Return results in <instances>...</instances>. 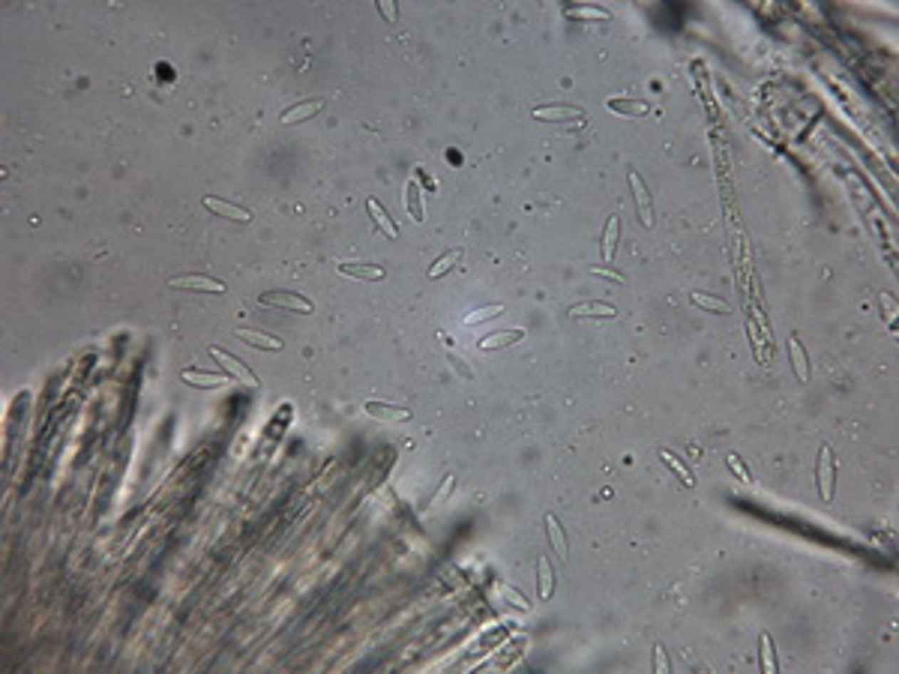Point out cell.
I'll return each instance as SVG.
<instances>
[{
	"mask_svg": "<svg viewBox=\"0 0 899 674\" xmlns=\"http://www.w3.org/2000/svg\"><path fill=\"white\" fill-rule=\"evenodd\" d=\"M833 480H836V465H833V450L824 443L819 450V462H816V483H819V495L824 504L833 500Z\"/></svg>",
	"mask_w": 899,
	"mask_h": 674,
	"instance_id": "cell-1",
	"label": "cell"
},
{
	"mask_svg": "<svg viewBox=\"0 0 899 674\" xmlns=\"http://www.w3.org/2000/svg\"><path fill=\"white\" fill-rule=\"evenodd\" d=\"M210 354H213L216 360L222 363V369H225V372H228V375L234 378V381H240V384H246V386H258V375H255V372H252L249 366H246L243 360H240V357H234V354L222 351L219 345H210Z\"/></svg>",
	"mask_w": 899,
	"mask_h": 674,
	"instance_id": "cell-2",
	"label": "cell"
},
{
	"mask_svg": "<svg viewBox=\"0 0 899 674\" xmlns=\"http://www.w3.org/2000/svg\"><path fill=\"white\" fill-rule=\"evenodd\" d=\"M258 303L261 306H270V309H291V312H315V306H312V300H306V297H300V294H294V291H270V294H264V297H258Z\"/></svg>",
	"mask_w": 899,
	"mask_h": 674,
	"instance_id": "cell-3",
	"label": "cell"
},
{
	"mask_svg": "<svg viewBox=\"0 0 899 674\" xmlns=\"http://www.w3.org/2000/svg\"><path fill=\"white\" fill-rule=\"evenodd\" d=\"M627 183L635 195V210H639V222L645 228L654 225V204H650V192H648V183L639 177V171H630L627 174Z\"/></svg>",
	"mask_w": 899,
	"mask_h": 674,
	"instance_id": "cell-4",
	"label": "cell"
},
{
	"mask_svg": "<svg viewBox=\"0 0 899 674\" xmlns=\"http://www.w3.org/2000/svg\"><path fill=\"white\" fill-rule=\"evenodd\" d=\"M171 288H186V291H210V294H225V285L213 276H198V273H189V276H177L171 279Z\"/></svg>",
	"mask_w": 899,
	"mask_h": 674,
	"instance_id": "cell-5",
	"label": "cell"
},
{
	"mask_svg": "<svg viewBox=\"0 0 899 674\" xmlns=\"http://www.w3.org/2000/svg\"><path fill=\"white\" fill-rule=\"evenodd\" d=\"M363 411L375 420H384V423H402V420H411L414 414L402 405H387V401H366Z\"/></svg>",
	"mask_w": 899,
	"mask_h": 674,
	"instance_id": "cell-6",
	"label": "cell"
},
{
	"mask_svg": "<svg viewBox=\"0 0 899 674\" xmlns=\"http://www.w3.org/2000/svg\"><path fill=\"white\" fill-rule=\"evenodd\" d=\"M201 204H204L207 210H213V213H219V216L237 219V222H252V213H249V210H243V207H237V204H228V201L216 198V195H204V198H201Z\"/></svg>",
	"mask_w": 899,
	"mask_h": 674,
	"instance_id": "cell-7",
	"label": "cell"
},
{
	"mask_svg": "<svg viewBox=\"0 0 899 674\" xmlns=\"http://www.w3.org/2000/svg\"><path fill=\"white\" fill-rule=\"evenodd\" d=\"M180 378L195 386H225L231 381L228 372H201V369H186Z\"/></svg>",
	"mask_w": 899,
	"mask_h": 674,
	"instance_id": "cell-8",
	"label": "cell"
},
{
	"mask_svg": "<svg viewBox=\"0 0 899 674\" xmlns=\"http://www.w3.org/2000/svg\"><path fill=\"white\" fill-rule=\"evenodd\" d=\"M789 354H791V366H794V375H797V381L801 384H809V357H806V351H804V345L797 342V336H789Z\"/></svg>",
	"mask_w": 899,
	"mask_h": 674,
	"instance_id": "cell-9",
	"label": "cell"
},
{
	"mask_svg": "<svg viewBox=\"0 0 899 674\" xmlns=\"http://www.w3.org/2000/svg\"><path fill=\"white\" fill-rule=\"evenodd\" d=\"M366 210H369V216L375 219V225L384 231V237H390V240H396L399 237V228H396V222L390 219V213L381 207V201L378 198H369L366 201Z\"/></svg>",
	"mask_w": 899,
	"mask_h": 674,
	"instance_id": "cell-10",
	"label": "cell"
},
{
	"mask_svg": "<svg viewBox=\"0 0 899 674\" xmlns=\"http://www.w3.org/2000/svg\"><path fill=\"white\" fill-rule=\"evenodd\" d=\"M336 267H339V273L354 276V279H366V282H381L387 276L384 267H378V264H348V261H339Z\"/></svg>",
	"mask_w": 899,
	"mask_h": 674,
	"instance_id": "cell-11",
	"label": "cell"
},
{
	"mask_svg": "<svg viewBox=\"0 0 899 674\" xmlns=\"http://www.w3.org/2000/svg\"><path fill=\"white\" fill-rule=\"evenodd\" d=\"M534 117L536 120H567V117H585V111L578 105H536Z\"/></svg>",
	"mask_w": 899,
	"mask_h": 674,
	"instance_id": "cell-12",
	"label": "cell"
},
{
	"mask_svg": "<svg viewBox=\"0 0 899 674\" xmlns=\"http://www.w3.org/2000/svg\"><path fill=\"white\" fill-rule=\"evenodd\" d=\"M237 339L246 342L252 348H264V351H279L282 348V339L270 336V333H261V330H237Z\"/></svg>",
	"mask_w": 899,
	"mask_h": 674,
	"instance_id": "cell-13",
	"label": "cell"
},
{
	"mask_svg": "<svg viewBox=\"0 0 899 674\" xmlns=\"http://www.w3.org/2000/svg\"><path fill=\"white\" fill-rule=\"evenodd\" d=\"M321 108H324L321 99H309V102H297V105H291L288 111H282V114H279V120L291 126V123H300V120L312 117V114H318Z\"/></svg>",
	"mask_w": 899,
	"mask_h": 674,
	"instance_id": "cell-14",
	"label": "cell"
},
{
	"mask_svg": "<svg viewBox=\"0 0 899 674\" xmlns=\"http://www.w3.org/2000/svg\"><path fill=\"white\" fill-rule=\"evenodd\" d=\"M519 339H525V330H501V333H489V336L480 342V351H495V348L516 345Z\"/></svg>",
	"mask_w": 899,
	"mask_h": 674,
	"instance_id": "cell-15",
	"label": "cell"
},
{
	"mask_svg": "<svg viewBox=\"0 0 899 674\" xmlns=\"http://www.w3.org/2000/svg\"><path fill=\"white\" fill-rule=\"evenodd\" d=\"M606 108L615 111V114H623V117H642V114L650 111V105L642 102V99H608Z\"/></svg>",
	"mask_w": 899,
	"mask_h": 674,
	"instance_id": "cell-16",
	"label": "cell"
},
{
	"mask_svg": "<svg viewBox=\"0 0 899 674\" xmlns=\"http://www.w3.org/2000/svg\"><path fill=\"white\" fill-rule=\"evenodd\" d=\"M618 234H620V216H608L606 222V231H603V246H600V255L603 261L608 264L615 258V246H618Z\"/></svg>",
	"mask_w": 899,
	"mask_h": 674,
	"instance_id": "cell-17",
	"label": "cell"
},
{
	"mask_svg": "<svg viewBox=\"0 0 899 674\" xmlns=\"http://www.w3.org/2000/svg\"><path fill=\"white\" fill-rule=\"evenodd\" d=\"M573 318H618V309L608 306V303H582V306H573L570 309Z\"/></svg>",
	"mask_w": 899,
	"mask_h": 674,
	"instance_id": "cell-18",
	"label": "cell"
},
{
	"mask_svg": "<svg viewBox=\"0 0 899 674\" xmlns=\"http://www.w3.org/2000/svg\"><path fill=\"white\" fill-rule=\"evenodd\" d=\"M563 16L567 19H585V21H608L612 19V12H608L606 6H597V4H588V6H567L563 9Z\"/></svg>",
	"mask_w": 899,
	"mask_h": 674,
	"instance_id": "cell-19",
	"label": "cell"
},
{
	"mask_svg": "<svg viewBox=\"0 0 899 674\" xmlns=\"http://www.w3.org/2000/svg\"><path fill=\"white\" fill-rule=\"evenodd\" d=\"M546 527H549V539H552V549L561 561H567V537H563V527L552 512H546Z\"/></svg>",
	"mask_w": 899,
	"mask_h": 674,
	"instance_id": "cell-20",
	"label": "cell"
},
{
	"mask_svg": "<svg viewBox=\"0 0 899 674\" xmlns=\"http://www.w3.org/2000/svg\"><path fill=\"white\" fill-rule=\"evenodd\" d=\"M759 656H762V671H767V674H776V671H779L771 633H762V636H759Z\"/></svg>",
	"mask_w": 899,
	"mask_h": 674,
	"instance_id": "cell-21",
	"label": "cell"
},
{
	"mask_svg": "<svg viewBox=\"0 0 899 674\" xmlns=\"http://www.w3.org/2000/svg\"><path fill=\"white\" fill-rule=\"evenodd\" d=\"M462 255H465V249H462V246H456V249H450L447 255H441L438 261H435V264L429 267V279H441V276L447 273V270H453V267L462 261Z\"/></svg>",
	"mask_w": 899,
	"mask_h": 674,
	"instance_id": "cell-22",
	"label": "cell"
},
{
	"mask_svg": "<svg viewBox=\"0 0 899 674\" xmlns=\"http://www.w3.org/2000/svg\"><path fill=\"white\" fill-rule=\"evenodd\" d=\"M690 300L699 309H707V312H722V315H729L732 312V306L726 303V300H719V297H707L705 291H692L690 294Z\"/></svg>",
	"mask_w": 899,
	"mask_h": 674,
	"instance_id": "cell-23",
	"label": "cell"
},
{
	"mask_svg": "<svg viewBox=\"0 0 899 674\" xmlns=\"http://www.w3.org/2000/svg\"><path fill=\"white\" fill-rule=\"evenodd\" d=\"M408 210H411V219L414 222H423L426 213H423V192H420V183L417 180H408Z\"/></svg>",
	"mask_w": 899,
	"mask_h": 674,
	"instance_id": "cell-24",
	"label": "cell"
},
{
	"mask_svg": "<svg viewBox=\"0 0 899 674\" xmlns=\"http://www.w3.org/2000/svg\"><path fill=\"white\" fill-rule=\"evenodd\" d=\"M536 576H540V599H549L552 596V587H555V581H552V564H549V557H540V564H536Z\"/></svg>",
	"mask_w": 899,
	"mask_h": 674,
	"instance_id": "cell-25",
	"label": "cell"
},
{
	"mask_svg": "<svg viewBox=\"0 0 899 674\" xmlns=\"http://www.w3.org/2000/svg\"><path fill=\"white\" fill-rule=\"evenodd\" d=\"M660 458H662V462H665V465H669V468L675 470V474H677L680 480H684V485H692V483H695V480H692V474H690V468H687L684 462H680V458H677L675 453L662 450V453H660Z\"/></svg>",
	"mask_w": 899,
	"mask_h": 674,
	"instance_id": "cell-26",
	"label": "cell"
},
{
	"mask_svg": "<svg viewBox=\"0 0 899 674\" xmlns=\"http://www.w3.org/2000/svg\"><path fill=\"white\" fill-rule=\"evenodd\" d=\"M504 312V306L501 303H492V306H483V309H474L468 318H465V327H474V324H480V321H489L492 315H501Z\"/></svg>",
	"mask_w": 899,
	"mask_h": 674,
	"instance_id": "cell-27",
	"label": "cell"
},
{
	"mask_svg": "<svg viewBox=\"0 0 899 674\" xmlns=\"http://www.w3.org/2000/svg\"><path fill=\"white\" fill-rule=\"evenodd\" d=\"M498 591H501L506 599H510V606H516V609H521V611H528V609H531V606H528V599L521 596L519 591H513L510 584H501V581H498Z\"/></svg>",
	"mask_w": 899,
	"mask_h": 674,
	"instance_id": "cell-28",
	"label": "cell"
},
{
	"mask_svg": "<svg viewBox=\"0 0 899 674\" xmlns=\"http://www.w3.org/2000/svg\"><path fill=\"white\" fill-rule=\"evenodd\" d=\"M726 465H729V470H732V474H737V477H741V483H752V474H749V470H747V465H744V462H741V458H737V456H726Z\"/></svg>",
	"mask_w": 899,
	"mask_h": 674,
	"instance_id": "cell-29",
	"label": "cell"
},
{
	"mask_svg": "<svg viewBox=\"0 0 899 674\" xmlns=\"http://www.w3.org/2000/svg\"><path fill=\"white\" fill-rule=\"evenodd\" d=\"M447 363H450V366H453V369L459 372V378H465V381H471V378H474V372H471V369L465 366V360H462L459 354H447Z\"/></svg>",
	"mask_w": 899,
	"mask_h": 674,
	"instance_id": "cell-30",
	"label": "cell"
},
{
	"mask_svg": "<svg viewBox=\"0 0 899 674\" xmlns=\"http://www.w3.org/2000/svg\"><path fill=\"white\" fill-rule=\"evenodd\" d=\"M747 333H749V342H752V351H756V360L762 363V360H764V354H762V342H759L756 321H747Z\"/></svg>",
	"mask_w": 899,
	"mask_h": 674,
	"instance_id": "cell-31",
	"label": "cell"
},
{
	"mask_svg": "<svg viewBox=\"0 0 899 674\" xmlns=\"http://www.w3.org/2000/svg\"><path fill=\"white\" fill-rule=\"evenodd\" d=\"M453 483H456L453 477H444V483H441V489H438V492H435V497H432V504H429V507H438V504H441V500H444V497H447L450 492H453Z\"/></svg>",
	"mask_w": 899,
	"mask_h": 674,
	"instance_id": "cell-32",
	"label": "cell"
},
{
	"mask_svg": "<svg viewBox=\"0 0 899 674\" xmlns=\"http://www.w3.org/2000/svg\"><path fill=\"white\" fill-rule=\"evenodd\" d=\"M654 656H657V659H654V671H657V674L669 671V656H665V648H662V644H657V648H654Z\"/></svg>",
	"mask_w": 899,
	"mask_h": 674,
	"instance_id": "cell-33",
	"label": "cell"
},
{
	"mask_svg": "<svg viewBox=\"0 0 899 674\" xmlns=\"http://www.w3.org/2000/svg\"><path fill=\"white\" fill-rule=\"evenodd\" d=\"M591 273H593V276L615 279V282H623V273H618V270H608V267H591Z\"/></svg>",
	"mask_w": 899,
	"mask_h": 674,
	"instance_id": "cell-34",
	"label": "cell"
},
{
	"mask_svg": "<svg viewBox=\"0 0 899 674\" xmlns=\"http://www.w3.org/2000/svg\"><path fill=\"white\" fill-rule=\"evenodd\" d=\"M378 6H381V12H384V16H387L390 21L396 19V9H393V4H390V0H387V4H378Z\"/></svg>",
	"mask_w": 899,
	"mask_h": 674,
	"instance_id": "cell-35",
	"label": "cell"
}]
</instances>
